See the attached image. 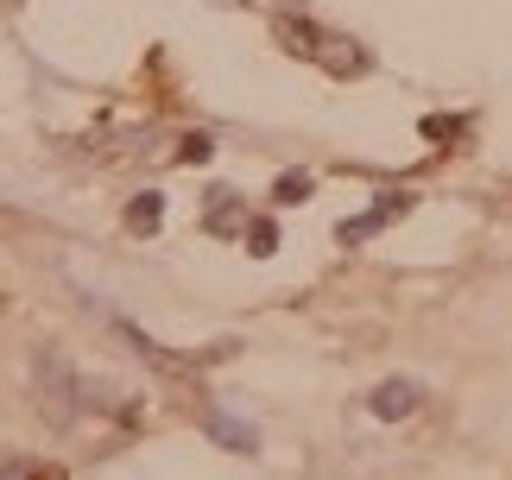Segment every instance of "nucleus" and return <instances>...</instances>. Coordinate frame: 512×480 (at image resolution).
Wrapping results in <instances>:
<instances>
[{
  "label": "nucleus",
  "mask_w": 512,
  "mask_h": 480,
  "mask_svg": "<svg viewBox=\"0 0 512 480\" xmlns=\"http://www.w3.org/2000/svg\"><path fill=\"white\" fill-rule=\"evenodd\" d=\"M285 45L298 51V57H310V64H329L336 76H354V70H367V51L361 45H342V38H317L323 26H304V19H285Z\"/></svg>",
  "instance_id": "nucleus-1"
},
{
  "label": "nucleus",
  "mask_w": 512,
  "mask_h": 480,
  "mask_svg": "<svg viewBox=\"0 0 512 480\" xmlns=\"http://www.w3.org/2000/svg\"><path fill=\"white\" fill-rule=\"evenodd\" d=\"M418 411V386L411 379H392V386L373 392V417H411Z\"/></svg>",
  "instance_id": "nucleus-2"
},
{
  "label": "nucleus",
  "mask_w": 512,
  "mask_h": 480,
  "mask_svg": "<svg viewBox=\"0 0 512 480\" xmlns=\"http://www.w3.org/2000/svg\"><path fill=\"white\" fill-rule=\"evenodd\" d=\"M159 190H146V196H133V209H127V228L133 234H152V228H159Z\"/></svg>",
  "instance_id": "nucleus-3"
},
{
  "label": "nucleus",
  "mask_w": 512,
  "mask_h": 480,
  "mask_svg": "<svg viewBox=\"0 0 512 480\" xmlns=\"http://www.w3.org/2000/svg\"><path fill=\"white\" fill-rule=\"evenodd\" d=\"M215 443H234V449H260V436H253L241 417H215Z\"/></svg>",
  "instance_id": "nucleus-4"
},
{
  "label": "nucleus",
  "mask_w": 512,
  "mask_h": 480,
  "mask_svg": "<svg viewBox=\"0 0 512 480\" xmlns=\"http://www.w3.org/2000/svg\"><path fill=\"white\" fill-rule=\"evenodd\" d=\"M272 234H279L272 222H260V228H253V253H272Z\"/></svg>",
  "instance_id": "nucleus-5"
},
{
  "label": "nucleus",
  "mask_w": 512,
  "mask_h": 480,
  "mask_svg": "<svg viewBox=\"0 0 512 480\" xmlns=\"http://www.w3.org/2000/svg\"><path fill=\"white\" fill-rule=\"evenodd\" d=\"M0 480H32V468L26 462H0Z\"/></svg>",
  "instance_id": "nucleus-6"
}]
</instances>
